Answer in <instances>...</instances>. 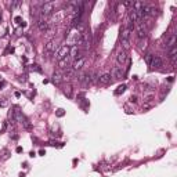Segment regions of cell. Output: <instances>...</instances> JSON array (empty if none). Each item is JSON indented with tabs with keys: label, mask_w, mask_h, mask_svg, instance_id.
<instances>
[{
	"label": "cell",
	"mask_w": 177,
	"mask_h": 177,
	"mask_svg": "<svg viewBox=\"0 0 177 177\" xmlns=\"http://www.w3.org/2000/svg\"><path fill=\"white\" fill-rule=\"evenodd\" d=\"M80 36H82V32L79 28H71L69 33H68V37H67V46L68 47H72V46H78L80 40Z\"/></svg>",
	"instance_id": "obj_1"
},
{
	"label": "cell",
	"mask_w": 177,
	"mask_h": 177,
	"mask_svg": "<svg viewBox=\"0 0 177 177\" xmlns=\"http://www.w3.org/2000/svg\"><path fill=\"white\" fill-rule=\"evenodd\" d=\"M54 10H56V3L46 2V3H43L42 7H40V14H42V17H49L54 13Z\"/></svg>",
	"instance_id": "obj_2"
},
{
	"label": "cell",
	"mask_w": 177,
	"mask_h": 177,
	"mask_svg": "<svg viewBox=\"0 0 177 177\" xmlns=\"http://www.w3.org/2000/svg\"><path fill=\"white\" fill-rule=\"evenodd\" d=\"M130 36H131V30L130 29H123L120 33V43H122V47L123 50H126L129 46H130Z\"/></svg>",
	"instance_id": "obj_3"
},
{
	"label": "cell",
	"mask_w": 177,
	"mask_h": 177,
	"mask_svg": "<svg viewBox=\"0 0 177 177\" xmlns=\"http://www.w3.org/2000/svg\"><path fill=\"white\" fill-rule=\"evenodd\" d=\"M90 46H91V36L88 35L87 32L82 33V36H80V40H79V43H78V47H79V49L82 47V49L87 50Z\"/></svg>",
	"instance_id": "obj_4"
},
{
	"label": "cell",
	"mask_w": 177,
	"mask_h": 177,
	"mask_svg": "<svg viewBox=\"0 0 177 177\" xmlns=\"http://www.w3.org/2000/svg\"><path fill=\"white\" fill-rule=\"evenodd\" d=\"M69 49L71 47H68V46H61L57 49V51L54 53V57H56V60L57 61H61L62 58H65L67 56H69Z\"/></svg>",
	"instance_id": "obj_5"
},
{
	"label": "cell",
	"mask_w": 177,
	"mask_h": 177,
	"mask_svg": "<svg viewBox=\"0 0 177 177\" xmlns=\"http://www.w3.org/2000/svg\"><path fill=\"white\" fill-rule=\"evenodd\" d=\"M10 115H11V118L14 119L15 122H18V123H22L24 119H25V116H24V114H22V111L19 109L18 107H15V108H14V111H13Z\"/></svg>",
	"instance_id": "obj_6"
},
{
	"label": "cell",
	"mask_w": 177,
	"mask_h": 177,
	"mask_svg": "<svg viewBox=\"0 0 177 177\" xmlns=\"http://www.w3.org/2000/svg\"><path fill=\"white\" fill-rule=\"evenodd\" d=\"M116 61H118V64L123 65L126 61H127V51H126V50H123V49L119 50L118 54H116Z\"/></svg>",
	"instance_id": "obj_7"
},
{
	"label": "cell",
	"mask_w": 177,
	"mask_h": 177,
	"mask_svg": "<svg viewBox=\"0 0 177 177\" xmlns=\"http://www.w3.org/2000/svg\"><path fill=\"white\" fill-rule=\"evenodd\" d=\"M84 64H86V58H84V57H80V58L75 60V61H73V64H72V68H73V71H75V72H76V71L82 69Z\"/></svg>",
	"instance_id": "obj_8"
},
{
	"label": "cell",
	"mask_w": 177,
	"mask_h": 177,
	"mask_svg": "<svg viewBox=\"0 0 177 177\" xmlns=\"http://www.w3.org/2000/svg\"><path fill=\"white\" fill-rule=\"evenodd\" d=\"M109 73L114 79H122L123 78V69H122V67H115Z\"/></svg>",
	"instance_id": "obj_9"
},
{
	"label": "cell",
	"mask_w": 177,
	"mask_h": 177,
	"mask_svg": "<svg viewBox=\"0 0 177 177\" xmlns=\"http://www.w3.org/2000/svg\"><path fill=\"white\" fill-rule=\"evenodd\" d=\"M37 28H39L40 32H47V30H49V28H50L49 21H47L46 18L39 19V22H37Z\"/></svg>",
	"instance_id": "obj_10"
},
{
	"label": "cell",
	"mask_w": 177,
	"mask_h": 177,
	"mask_svg": "<svg viewBox=\"0 0 177 177\" xmlns=\"http://www.w3.org/2000/svg\"><path fill=\"white\" fill-rule=\"evenodd\" d=\"M57 44H58V43H57L56 40H50V42L46 44V47H44V51H46L47 54H49V53H56Z\"/></svg>",
	"instance_id": "obj_11"
},
{
	"label": "cell",
	"mask_w": 177,
	"mask_h": 177,
	"mask_svg": "<svg viewBox=\"0 0 177 177\" xmlns=\"http://www.w3.org/2000/svg\"><path fill=\"white\" fill-rule=\"evenodd\" d=\"M176 42H177V35L176 33H170L168 42H166V49H172V47H176Z\"/></svg>",
	"instance_id": "obj_12"
},
{
	"label": "cell",
	"mask_w": 177,
	"mask_h": 177,
	"mask_svg": "<svg viewBox=\"0 0 177 177\" xmlns=\"http://www.w3.org/2000/svg\"><path fill=\"white\" fill-rule=\"evenodd\" d=\"M79 53H80V49L78 46H72L69 49V57L72 60H78V58H80V56H79Z\"/></svg>",
	"instance_id": "obj_13"
},
{
	"label": "cell",
	"mask_w": 177,
	"mask_h": 177,
	"mask_svg": "<svg viewBox=\"0 0 177 177\" xmlns=\"http://www.w3.org/2000/svg\"><path fill=\"white\" fill-rule=\"evenodd\" d=\"M111 73L109 72H107V73H103V75H101V76L100 78H98V82H100V83L101 84H108V83H111Z\"/></svg>",
	"instance_id": "obj_14"
},
{
	"label": "cell",
	"mask_w": 177,
	"mask_h": 177,
	"mask_svg": "<svg viewBox=\"0 0 177 177\" xmlns=\"http://www.w3.org/2000/svg\"><path fill=\"white\" fill-rule=\"evenodd\" d=\"M145 36H147V28L144 26V24H141L137 28V37L138 39H144Z\"/></svg>",
	"instance_id": "obj_15"
},
{
	"label": "cell",
	"mask_w": 177,
	"mask_h": 177,
	"mask_svg": "<svg viewBox=\"0 0 177 177\" xmlns=\"http://www.w3.org/2000/svg\"><path fill=\"white\" fill-rule=\"evenodd\" d=\"M163 65V61L162 58L159 56H154V60H152V64H151V67L152 68H161Z\"/></svg>",
	"instance_id": "obj_16"
},
{
	"label": "cell",
	"mask_w": 177,
	"mask_h": 177,
	"mask_svg": "<svg viewBox=\"0 0 177 177\" xmlns=\"http://www.w3.org/2000/svg\"><path fill=\"white\" fill-rule=\"evenodd\" d=\"M10 156H11V151H10L8 148H3L2 151H0V159H2V161H7Z\"/></svg>",
	"instance_id": "obj_17"
},
{
	"label": "cell",
	"mask_w": 177,
	"mask_h": 177,
	"mask_svg": "<svg viewBox=\"0 0 177 177\" xmlns=\"http://www.w3.org/2000/svg\"><path fill=\"white\" fill-rule=\"evenodd\" d=\"M62 79H64V76H62L61 73H58V72H54V73H53L51 80H53V83H54V84H57V86H58L61 82H62Z\"/></svg>",
	"instance_id": "obj_18"
},
{
	"label": "cell",
	"mask_w": 177,
	"mask_h": 177,
	"mask_svg": "<svg viewBox=\"0 0 177 177\" xmlns=\"http://www.w3.org/2000/svg\"><path fill=\"white\" fill-rule=\"evenodd\" d=\"M69 60H71V57H69V56H67L65 58H62L61 61H58V65H60V68H67V65L69 64Z\"/></svg>",
	"instance_id": "obj_19"
},
{
	"label": "cell",
	"mask_w": 177,
	"mask_h": 177,
	"mask_svg": "<svg viewBox=\"0 0 177 177\" xmlns=\"http://www.w3.org/2000/svg\"><path fill=\"white\" fill-rule=\"evenodd\" d=\"M145 64H147L148 67H151V64H152V60H154V54H151V53H148V54H145Z\"/></svg>",
	"instance_id": "obj_20"
},
{
	"label": "cell",
	"mask_w": 177,
	"mask_h": 177,
	"mask_svg": "<svg viewBox=\"0 0 177 177\" xmlns=\"http://www.w3.org/2000/svg\"><path fill=\"white\" fill-rule=\"evenodd\" d=\"M126 87H127V86H126V84H120V86H118V88H116V90L114 91V93H115V96H119V94L125 93Z\"/></svg>",
	"instance_id": "obj_21"
},
{
	"label": "cell",
	"mask_w": 177,
	"mask_h": 177,
	"mask_svg": "<svg viewBox=\"0 0 177 177\" xmlns=\"http://www.w3.org/2000/svg\"><path fill=\"white\" fill-rule=\"evenodd\" d=\"M173 56H177V47H172V49H169L168 57L170 58V57H173Z\"/></svg>",
	"instance_id": "obj_22"
},
{
	"label": "cell",
	"mask_w": 177,
	"mask_h": 177,
	"mask_svg": "<svg viewBox=\"0 0 177 177\" xmlns=\"http://www.w3.org/2000/svg\"><path fill=\"white\" fill-rule=\"evenodd\" d=\"M64 93H65V96L71 97V96H72V87H71V86L65 87V90H64Z\"/></svg>",
	"instance_id": "obj_23"
},
{
	"label": "cell",
	"mask_w": 177,
	"mask_h": 177,
	"mask_svg": "<svg viewBox=\"0 0 177 177\" xmlns=\"http://www.w3.org/2000/svg\"><path fill=\"white\" fill-rule=\"evenodd\" d=\"M22 126L26 129V130H29V129H30V123H29V120H28V119H26V118L24 119V122H22Z\"/></svg>",
	"instance_id": "obj_24"
},
{
	"label": "cell",
	"mask_w": 177,
	"mask_h": 177,
	"mask_svg": "<svg viewBox=\"0 0 177 177\" xmlns=\"http://www.w3.org/2000/svg\"><path fill=\"white\" fill-rule=\"evenodd\" d=\"M56 115H57V116H58V118H62L64 115H65V111H64V109H61V108H60V109H57Z\"/></svg>",
	"instance_id": "obj_25"
},
{
	"label": "cell",
	"mask_w": 177,
	"mask_h": 177,
	"mask_svg": "<svg viewBox=\"0 0 177 177\" xmlns=\"http://www.w3.org/2000/svg\"><path fill=\"white\" fill-rule=\"evenodd\" d=\"M7 105H8V101L6 100V98H3V100H0V107H3V108H4V107H7Z\"/></svg>",
	"instance_id": "obj_26"
},
{
	"label": "cell",
	"mask_w": 177,
	"mask_h": 177,
	"mask_svg": "<svg viewBox=\"0 0 177 177\" xmlns=\"http://www.w3.org/2000/svg\"><path fill=\"white\" fill-rule=\"evenodd\" d=\"M14 21L17 22V24H19V25H22V18H21V17H15V18H14Z\"/></svg>",
	"instance_id": "obj_27"
},
{
	"label": "cell",
	"mask_w": 177,
	"mask_h": 177,
	"mask_svg": "<svg viewBox=\"0 0 177 177\" xmlns=\"http://www.w3.org/2000/svg\"><path fill=\"white\" fill-rule=\"evenodd\" d=\"M32 71H36V72H42V69L39 68V65H32Z\"/></svg>",
	"instance_id": "obj_28"
},
{
	"label": "cell",
	"mask_w": 177,
	"mask_h": 177,
	"mask_svg": "<svg viewBox=\"0 0 177 177\" xmlns=\"http://www.w3.org/2000/svg\"><path fill=\"white\" fill-rule=\"evenodd\" d=\"M8 53H14V49H13V47H8V49L4 51V54H8Z\"/></svg>",
	"instance_id": "obj_29"
},
{
	"label": "cell",
	"mask_w": 177,
	"mask_h": 177,
	"mask_svg": "<svg viewBox=\"0 0 177 177\" xmlns=\"http://www.w3.org/2000/svg\"><path fill=\"white\" fill-rule=\"evenodd\" d=\"M19 4H21L19 2H13L11 3V7H17V6H19Z\"/></svg>",
	"instance_id": "obj_30"
},
{
	"label": "cell",
	"mask_w": 177,
	"mask_h": 177,
	"mask_svg": "<svg viewBox=\"0 0 177 177\" xmlns=\"http://www.w3.org/2000/svg\"><path fill=\"white\" fill-rule=\"evenodd\" d=\"M123 6H126V7H130V6H133V2H126V3H123Z\"/></svg>",
	"instance_id": "obj_31"
},
{
	"label": "cell",
	"mask_w": 177,
	"mask_h": 177,
	"mask_svg": "<svg viewBox=\"0 0 177 177\" xmlns=\"http://www.w3.org/2000/svg\"><path fill=\"white\" fill-rule=\"evenodd\" d=\"M136 101H137V97H136V96H131V97H130V103H136Z\"/></svg>",
	"instance_id": "obj_32"
},
{
	"label": "cell",
	"mask_w": 177,
	"mask_h": 177,
	"mask_svg": "<svg viewBox=\"0 0 177 177\" xmlns=\"http://www.w3.org/2000/svg\"><path fill=\"white\" fill-rule=\"evenodd\" d=\"M15 152H17V154H21V152H22V147H17Z\"/></svg>",
	"instance_id": "obj_33"
},
{
	"label": "cell",
	"mask_w": 177,
	"mask_h": 177,
	"mask_svg": "<svg viewBox=\"0 0 177 177\" xmlns=\"http://www.w3.org/2000/svg\"><path fill=\"white\" fill-rule=\"evenodd\" d=\"M6 84V82H4V79H2V78H0V87H3Z\"/></svg>",
	"instance_id": "obj_34"
},
{
	"label": "cell",
	"mask_w": 177,
	"mask_h": 177,
	"mask_svg": "<svg viewBox=\"0 0 177 177\" xmlns=\"http://www.w3.org/2000/svg\"><path fill=\"white\" fill-rule=\"evenodd\" d=\"M39 155L44 156V155H46V151H43V149H40V151H39Z\"/></svg>",
	"instance_id": "obj_35"
},
{
	"label": "cell",
	"mask_w": 177,
	"mask_h": 177,
	"mask_svg": "<svg viewBox=\"0 0 177 177\" xmlns=\"http://www.w3.org/2000/svg\"><path fill=\"white\" fill-rule=\"evenodd\" d=\"M168 80H169V82H173V80H174V78H173V76H169Z\"/></svg>",
	"instance_id": "obj_36"
},
{
	"label": "cell",
	"mask_w": 177,
	"mask_h": 177,
	"mask_svg": "<svg viewBox=\"0 0 177 177\" xmlns=\"http://www.w3.org/2000/svg\"><path fill=\"white\" fill-rule=\"evenodd\" d=\"M0 21H2V15H0Z\"/></svg>",
	"instance_id": "obj_37"
}]
</instances>
